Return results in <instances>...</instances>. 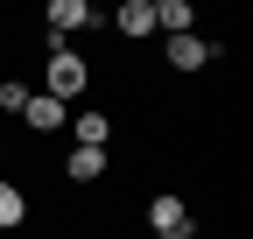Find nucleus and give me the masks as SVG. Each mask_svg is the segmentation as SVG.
<instances>
[{
	"label": "nucleus",
	"mask_w": 253,
	"mask_h": 239,
	"mask_svg": "<svg viewBox=\"0 0 253 239\" xmlns=\"http://www.w3.org/2000/svg\"><path fill=\"white\" fill-rule=\"evenodd\" d=\"M42 78H49V99H56V106H71V99L84 92V84H91L84 56H78L71 42H56V49H49V71H42Z\"/></svg>",
	"instance_id": "1"
},
{
	"label": "nucleus",
	"mask_w": 253,
	"mask_h": 239,
	"mask_svg": "<svg viewBox=\"0 0 253 239\" xmlns=\"http://www.w3.org/2000/svg\"><path fill=\"white\" fill-rule=\"evenodd\" d=\"M204 64H211L204 36H169V71H204Z\"/></svg>",
	"instance_id": "2"
},
{
	"label": "nucleus",
	"mask_w": 253,
	"mask_h": 239,
	"mask_svg": "<svg viewBox=\"0 0 253 239\" xmlns=\"http://www.w3.org/2000/svg\"><path fill=\"white\" fill-rule=\"evenodd\" d=\"M106 141H113V120L106 113H78L71 120V148H106Z\"/></svg>",
	"instance_id": "3"
},
{
	"label": "nucleus",
	"mask_w": 253,
	"mask_h": 239,
	"mask_svg": "<svg viewBox=\"0 0 253 239\" xmlns=\"http://www.w3.org/2000/svg\"><path fill=\"white\" fill-rule=\"evenodd\" d=\"M21 120H28V127H36V134H56V127H63V106H56L49 92H28V106H21Z\"/></svg>",
	"instance_id": "4"
},
{
	"label": "nucleus",
	"mask_w": 253,
	"mask_h": 239,
	"mask_svg": "<svg viewBox=\"0 0 253 239\" xmlns=\"http://www.w3.org/2000/svg\"><path fill=\"white\" fill-rule=\"evenodd\" d=\"M148 225H155V232H190V211H183V197H169V190H162V197L148 204Z\"/></svg>",
	"instance_id": "5"
},
{
	"label": "nucleus",
	"mask_w": 253,
	"mask_h": 239,
	"mask_svg": "<svg viewBox=\"0 0 253 239\" xmlns=\"http://www.w3.org/2000/svg\"><path fill=\"white\" fill-rule=\"evenodd\" d=\"M91 21H99V14H91L84 0H49V28H56V36H71V28H91Z\"/></svg>",
	"instance_id": "6"
},
{
	"label": "nucleus",
	"mask_w": 253,
	"mask_h": 239,
	"mask_svg": "<svg viewBox=\"0 0 253 239\" xmlns=\"http://www.w3.org/2000/svg\"><path fill=\"white\" fill-rule=\"evenodd\" d=\"M63 169H71V183H99V176H106V148H71Z\"/></svg>",
	"instance_id": "7"
},
{
	"label": "nucleus",
	"mask_w": 253,
	"mask_h": 239,
	"mask_svg": "<svg viewBox=\"0 0 253 239\" xmlns=\"http://www.w3.org/2000/svg\"><path fill=\"white\" fill-rule=\"evenodd\" d=\"M113 21H120V36H155V0H126Z\"/></svg>",
	"instance_id": "8"
},
{
	"label": "nucleus",
	"mask_w": 253,
	"mask_h": 239,
	"mask_svg": "<svg viewBox=\"0 0 253 239\" xmlns=\"http://www.w3.org/2000/svg\"><path fill=\"white\" fill-rule=\"evenodd\" d=\"M190 0H155V28H169V36H190Z\"/></svg>",
	"instance_id": "9"
},
{
	"label": "nucleus",
	"mask_w": 253,
	"mask_h": 239,
	"mask_svg": "<svg viewBox=\"0 0 253 239\" xmlns=\"http://www.w3.org/2000/svg\"><path fill=\"white\" fill-rule=\"evenodd\" d=\"M21 218H28V197H21L14 183H0V239H7V232H14Z\"/></svg>",
	"instance_id": "10"
},
{
	"label": "nucleus",
	"mask_w": 253,
	"mask_h": 239,
	"mask_svg": "<svg viewBox=\"0 0 253 239\" xmlns=\"http://www.w3.org/2000/svg\"><path fill=\"white\" fill-rule=\"evenodd\" d=\"M21 106H28V84L7 78V84H0V113H14V120H21Z\"/></svg>",
	"instance_id": "11"
},
{
	"label": "nucleus",
	"mask_w": 253,
	"mask_h": 239,
	"mask_svg": "<svg viewBox=\"0 0 253 239\" xmlns=\"http://www.w3.org/2000/svg\"><path fill=\"white\" fill-rule=\"evenodd\" d=\"M155 239H190V232H155Z\"/></svg>",
	"instance_id": "12"
}]
</instances>
